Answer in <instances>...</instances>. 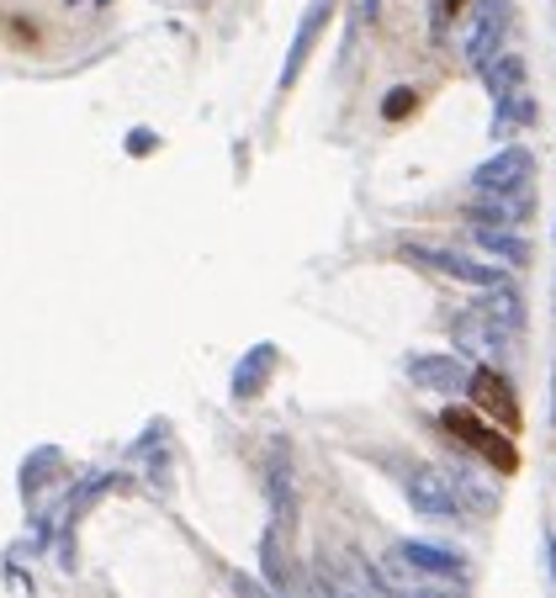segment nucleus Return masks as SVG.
Returning a JSON list of instances; mask_svg holds the SVG:
<instances>
[{
    "mask_svg": "<svg viewBox=\"0 0 556 598\" xmlns=\"http://www.w3.org/2000/svg\"><path fill=\"white\" fill-rule=\"evenodd\" d=\"M440 424H445V429H451L466 450H477L483 461H493L503 477H514V472H520V450H514V440H509L498 424H483L472 408H445V419H440Z\"/></svg>",
    "mask_w": 556,
    "mask_h": 598,
    "instance_id": "nucleus-1",
    "label": "nucleus"
},
{
    "mask_svg": "<svg viewBox=\"0 0 556 598\" xmlns=\"http://www.w3.org/2000/svg\"><path fill=\"white\" fill-rule=\"evenodd\" d=\"M472 414L477 419H493L503 435L520 429V403H514V392H509V382L498 371H477L472 376Z\"/></svg>",
    "mask_w": 556,
    "mask_h": 598,
    "instance_id": "nucleus-2",
    "label": "nucleus"
},
{
    "mask_svg": "<svg viewBox=\"0 0 556 598\" xmlns=\"http://www.w3.org/2000/svg\"><path fill=\"white\" fill-rule=\"evenodd\" d=\"M329 16H334V0H308V11H303V27L292 37V54L281 64V86H292L297 75H303V64H308L313 43H318V32L329 27Z\"/></svg>",
    "mask_w": 556,
    "mask_h": 598,
    "instance_id": "nucleus-3",
    "label": "nucleus"
},
{
    "mask_svg": "<svg viewBox=\"0 0 556 598\" xmlns=\"http://www.w3.org/2000/svg\"><path fill=\"white\" fill-rule=\"evenodd\" d=\"M493 43H498V5H483V11L472 16V32H466V59L488 64Z\"/></svg>",
    "mask_w": 556,
    "mask_h": 598,
    "instance_id": "nucleus-4",
    "label": "nucleus"
},
{
    "mask_svg": "<svg viewBox=\"0 0 556 598\" xmlns=\"http://www.w3.org/2000/svg\"><path fill=\"white\" fill-rule=\"evenodd\" d=\"M525 170H530V159L520 149H509V154H498L493 165H483L477 180H483V185H514V180H525Z\"/></svg>",
    "mask_w": 556,
    "mask_h": 598,
    "instance_id": "nucleus-5",
    "label": "nucleus"
},
{
    "mask_svg": "<svg viewBox=\"0 0 556 598\" xmlns=\"http://www.w3.org/2000/svg\"><path fill=\"white\" fill-rule=\"evenodd\" d=\"M408 112H419V90H408V86L387 90V101H382V117H387V122H402Z\"/></svg>",
    "mask_w": 556,
    "mask_h": 598,
    "instance_id": "nucleus-6",
    "label": "nucleus"
},
{
    "mask_svg": "<svg viewBox=\"0 0 556 598\" xmlns=\"http://www.w3.org/2000/svg\"><path fill=\"white\" fill-rule=\"evenodd\" d=\"M445 5H451V11H462V5H466V0H445Z\"/></svg>",
    "mask_w": 556,
    "mask_h": 598,
    "instance_id": "nucleus-7",
    "label": "nucleus"
},
{
    "mask_svg": "<svg viewBox=\"0 0 556 598\" xmlns=\"http://www.w3.org/2000/svg\"><path fill=\"white\" fill-rule=\"evenodd\" d=\"M361 5H366V11H371V5H376V0H361Z\"/></svg>",
    "mask_w": 556,
    "mask_h": 598,
    "instance_id": "nucleus-8",
    "label": "nucleus"
},
{
    "mask_svg": "<svg viewBox=\"0 0 556 598\" xmlns=\"http://www.w3.org/2000/svg\"><path fill=\"white\" fill-rule=\"evenodd\" d=\"M69 5H75V0H69Z\"/></svg>",
    "mask_w": 556,
    "mask_h": 598,
    "instance_id": "nucleus-9",
    "label": "nucleus"
}]
</instances>
